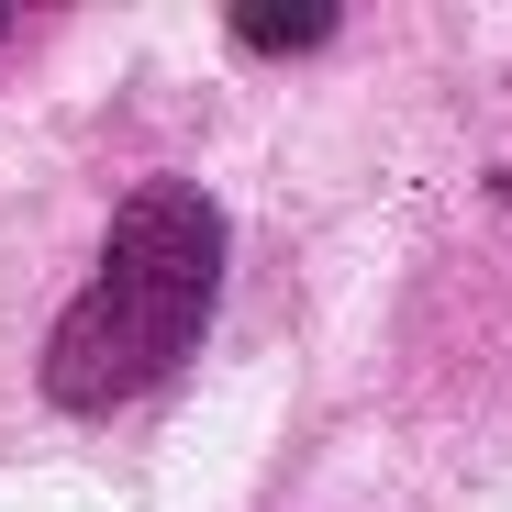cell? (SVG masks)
Returning a JSON list of instances; mask_svg holds the SVG:
<instances>
[{
    "label": "cell",
    "instance_id": "cell-2",
    "mask_svg": "<svg viewBox=\"0 0 512 512\" xmlns=\"http://www.w3.org/2000/svg\"><path fill=\"white\" fill-rule=\"evenodd\" d=\"M234 45L245 56H301V45H323L334 34V0H234Z\"/></svg>",
    "mask_w": 512,
    "mask_h": 512
},
{
    "label": "cell",
    "instance_id": "cell-3",
    "mask_svg": "<svg viewBox=\"0 0 512 512\" xmlns=\"http://www.w3.org/2000/svg\"><path fill=\"white\" fill-rule=\"evenodd\" d=\"M490 201H512V167H501V179H490Z\"/></svg>",
    "mask_w": 512,
    "mask_h": 512
},
{
    "label": "cell",
    "instance_id": "cell-1",
    "mask_svg": "<svg viewBox=\"0 0 512 512\" xmlns=\"http://www.w3.org/2000/svg\"><path fill=\"white\" fill-rule=\"evenodd\" d=\"M223 301V212L190 179H145L112 212L101 279L78 290L45 334V401L56 412H123L201 346Z\"/></svg>",
    "mask_w": 512,
    "mask_h": 512
}]
</instances>
